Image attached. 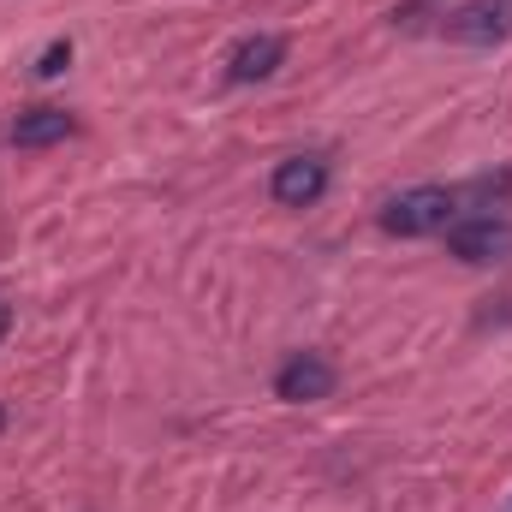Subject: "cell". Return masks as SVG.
Segmentation results:
<instances>
[{
    "label": "cell",
    "instance_id": "obj_5",
    "mask_svg": "<svg viewBox=\"0 0 512 512\" xmlns=\"http://www.w3.org/2000/svg\"><path fill=\"white\" fill-rule=\"evenodd\" d=\"M441 30H447L453 42L495 48V42H507L512 36V0H471V6H459V12H447Z\"/></svg>",
    "mask_w": 512,
    "mask_h": 512
},
{
    "label": "cell",
    "instance_id": "obj_4",
    "mask_svg": "<svg viewBox=\"0 0 512 512\" xmlns=\"http://www.w3.org/2000/svg\"><path fill=\"white\" fill-rule=\"evenodd\" d=\"M268 191H274L280 209H316L322 191H328V161H322V155H286V161L274 167Z\"/></svg>",
    "mask_w": 512,
    "mask_h": 512
},
{
    "label": "cell",
    "instance_id": "obj_9",
    "mask_svg": "<svg viewBox=\"0 0 512 512\" xmlns=\"http://www.w3.org/2000/svg\"><path fill=\"white\" fill-rule=\"evenodd\" d=\"M6 328H12V304L0 298V340H6Z\"/></svg>",
    "mask_w": 512,
    "mask_h": 512
},
{
    "label": "cell",
    "instance_id": "obj_6",
    "mask_svg": "<svg viewBox=\"0 0 512 512\" xmlns=\"http://www.w3.org/2000/svg\"><path fill=\"white\" fill-rule=\"evenodd\" d=\"M280 60H286V42L262 30V36H245V42L233 48L227 78H233V84H262V78H274V72H280Z\"/></svg>",
    "mask_w": 512,
    "mask_h": 512
},
{
    "label": "cell",
    "instance_id": "obj_8",
    "mask_svg": "<svg viewBox=\"0 0 512 512\" xmlns=\"http://www.w3.org/2000/svg\"><path fill=\"white\" fill-rule=\"evenodd\" d=\"M66 60H72V42H48V48H42V60H36V78H60V72H66Z\"/></svg>",
    "mask_w": 512,
    "mask_h": 512
},
{
    "label": "cell",
    "instance_id": "obj_7",
    "mask_svg": "<svg viewBox=\"0 0 512 512\" xmlns=\"http://www.w3.org/2000/svg\"><path fill=\"white\" fill-rule=\"evenodd\" d=\"M60 137H72V114L66 108H30V114L12 120V143L18 149H48Z\"/></svg>",
    "mask_w": 512,
    "mask_h": 512
},
{
    "label": "cell",
    "instance_id": "obj_3",
    "mask_svg": "<svg viewBox=\"0 0 512 512\" xmlns=\"http://www.w3.org/2000/svg\"><path fill=\"white\" fill-rule=\"evenodd\" d=\"M334 364L322 358V352H292L280 370H274V399H286V405H316V399H328L334 393Z\"/></svg>",
    "mask_w": 512,
    "mask_h": 512
},
{
    "label": "cell",
    "instance_id": "obj_1",
    "mask_svg": "<svg viewBox=\"0 0 512 512\" xmlns=\"http://www.w3.org/2000/svg\"><path fill=\"white\" fill-rule=\"evenodd\" d=\"M453 209H459V197H453L447 185H417V191H399V197L382 209V233H393V239H423V233H441V227L453 221Z\"/></svg>",
    "mask_w": 512,
    "mask_h": 512
},
{
    "label": "cell",
    "instance_id": "obj_2",
    "mask_svg": "<svg viewBox=\"0 0 512 512\" xmlns=\"http://www.w3.org/2000/svg\"><path fill=\"white\" fill-rule=\"evenodd\" d=\"M447 251L459 262H507L512 256V221L501 215H471L447 227Z\"/></svg>",
    "mask_w": 512,
    "mask_h": 512
}]
</instances>
